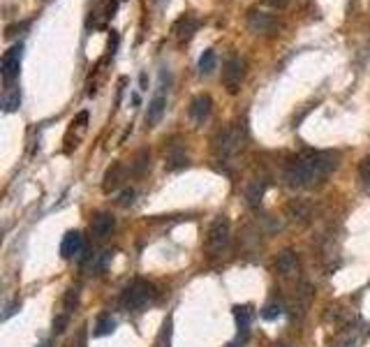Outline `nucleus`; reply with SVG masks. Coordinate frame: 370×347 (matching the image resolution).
<instances>
[{"mask_svg":"<svg viewBox=\"0 0 370 347\" xmlns=\"http://www.w3.org/2000/svg\"><path fill=\"white\" fill-rule=\"evenodd\" d=\"M338 167V153L331 151H306L292 157L285 167V183L289 187H315Z\"/></svg>","mask_w":370,"mask_h":347,"instance_id":"obj_1","label":"nucleus"},{"mask_svg":"<svg viewBox=\"0 0 370 347\" xmlns=\"http://www.w3.org/2000/svg\"><path fill=\"white\" fill-rule=\"evenodd\" d=\"M157 299V287L148 280H132L125 289H123L121 296V306L125 310H132V313H139V310L148 308L151 303Z\"/></svg>","mask_w":370,"mask_h":347,"instance_id":"obj_2","label":"nucleus"},{"mask_svg":"<svg viewBox=\"0 0 370 347\" xmlns=\"http://www.w3.org/2000/svg\"><path fill=\"white\" fill-rule=\"evenodd\" d=\"M245 146V128L243 125H231L222 132H217L213 139V148L217 157H234L236 153H241Z\"/></svg>","mask_w":370,"mask_h":347,"instance_id":"obj_3","label":"nucleus"},{"mask_svg":"<svg viewBox=\"0 0 370 347\" xmlns=\"http://www.w3.org/2000/svg\"><path fill=\"white\" fill-rule=\"evenodd\" d=\"M229 238H231V225H229V218H215L211 222V227H208V234H206V250L211 257L222 255L224 250H227L229 245Z\"/></svg>","mask_w":370,"mask_h":347,"instance_id":"obj_4","label":"nucleus"},{"mask_svg":"<svg viewBox=\"0 0 370 347\" xmlns=\"http://www.w3.org/2000/svg\"><path fill=\"white\" fill-rule=\"evenodd\" d=\"M21 61H24V45H12L3 54V61H0V77H3L5 86H12L14 79L19 77Z\"/></svg>","mask_w":370,"mask_h":347,"instance_id":"obj_5","label":"nucleus"},{"mask_svg":"<svg viewBox=\"0 0 370 347\" xmlns=\"http://www.w3.org/2000/svg\"><path fill=\"white\" fill-rule=\"evenodd\" d=\"M243 77H245V63L238 56L227 58L222 65V84H224V88H227V93L236 95L243 84Z\"/></svg>","mask_w":370,"mask_h":347,"instance_id":"obj_6","label":"nucleus"},{"mask_svg":"<svg viewBox=\"0 0 370 347\" xmlns=\"http://www.w3.org/2000/svg\"><path fill=\"white\" fill-rule=\"evenodd\" d=\"M368 334H370L368 324L352 322V324H347V327L340 329V334L336 336V341H333L331 347H361L368 338Z\"/></svg>","mask_w":370,"mask_h":347,"instance_id":"obj_7","label":"nucleus"},{"mask_svg":"<svg viewBox=\"0 0 370 347\" xmlns=\"http://www.w3.org/2000/svg\"><path fill=\"white\" fill-rule=\"evenodd\" d=\"M234 317H236V338L231 341L229 347H245L250 338V324H252V317H255V310L252 306H234Z\"/></svg>","mask_w":370,"mask_h":347,"instance_id":"obj_8","label":"nucleus"},{"mask_svg":"<svg viewBox=\"0 0 370 347\" xmlns=\"http://www.w3.org/2000/svg\"><path fill=\"white\" fill-rule=\"evenodd\" d=\"M164 72L160 75V86H157V91H155V95L153 100L148 102V109H146V125L148 128H155L160 121H162V116H164V109H167V86H164Z\"/></svg>","mask_w":370,"mask_h":347,"instance_id":"obj_9","label":"nucleus"},{"mask_svg":"<svg viewBox=\"0 0 370 347\" xmlns=\"http://www.w3.org/2000/svg\"><path fill=\"white\" fill-rule=\"evenodd\" d=\"M275 269L285 280H296L301 273V262H299V255H296L294 250H282L278 259H275Z\"/></svg>","mask_w":370,"mask_h":347,"instance_id":"obj_10","label":"nucleus"},{"mask_svg":"<svg viewBox=\"0 0 370 347\" xmlns=\"http://www.w3.org/2000/svg\"><path fill=\"white\" fill-rule=\"evenodd\" d=\"M248 26L252 33H262V35H268V33H275L280 28L278 19L273 17V14L268 12H262V10H252L248 14Z\"/></svg>","mask_w":370,"mask_h":347,"instance_id":"obj_11","label":"nucleus"},{"mask_svg":"<svg viewBox=\"0 0 370 347\" xmlns=\"http://www.w3.org/2000/svg\"><path fill=\"white\" fill-rule=\"evenodd\" d=\"M211 111H213V100L208 98V95L192 98L190 109H187V114H190V118H192L194 125H204V123L211 118Z\"/></svg>","mask_w":370,"mask_h":347,"instance_id":"obj_12","label":"nucleus"},{"mask_svg":"<svg viewBox=\"0 0 370 347\" xmlns=\"http://www.w3.org/2000/svg\"><path fill=\"white\" fill-rule=\"evenodd\" d=\"M84 252H86L84 236L79 234V231H68V234L63 236V243H61V255L65 259H72V257H82Z\"/></svg>","mask_w":370,"mask_h":347,"instance_id":"obj_13","label":"nucleus"},{"mask_svg":"<svg viewBox=\"0 0 370 347\" xmlns=\"http://www.w3.org/2000/svg\"><path fill=\"white\" fill-rule=\"evenodd\" d=\"M199 28V21L192 17V14H185V17H180L176 21V26H174V35H176V40L183 45L194 35V31Z\"/></svg>","mask_w":370,"mask_h":347,"instance_id":"obj_14","label":"nucleus"},{"mask_svg":"<svg viewBox=\"0 0 370 347\" xmlns=\"http://www.w3.org/2000/svg\"><path fill=\"white\" fill-rule=\"evenodd\" d=\"M114 227H116V220H114V215L111 213H98L95 218H93V222H91V231H93V236L95 238H107L109 234L114 231Z\"/></svg>","mask_w":370,"mask_h":347,"instance_id":"obj_15","label":"nucleus"},{"mask_svg":"<svg viewBox=\"0 0 370 347\" xmlns=\"http://www.w3.org/2000/svg\"><path fill=\"white\" fill-rule=\"evenodd\" d=\"M264 192H266V180L264 178H255L248 187H245V199H248L250 206H259Z\"/></svg>","mask_w":370,"mask_h":347,"instance_id":"obj_16","label":"nucleus"},{"mask_svg":"<svg viewBox=\"0 0 370 347\" xmlns=\"http://www.w3.org/2000/svg\"><path fill=\"white\" fill-rule=\"evenodd\" d=\"M19 107H21V91L17 86H7L5 95H3V111L12 114V111H17Z\"/></svg>","mask_w":370,"mask_h":347,"instance_id":"obj_17","label":"nucleus"},{"mask_svg":"<svg viewBox=\"0 0 370 347\" xmlns=\"http://www.w3.org/2000/svg\"><path fill=\"white\" fill-rule=\"evenodd\" d=\"M287 213H289V218H294V220H299V222H308L310 215H313L310 206L306 204V201H301V199L292 201V204L287 206Z\"/></svg>","mask_w":370,"mask_h":347,"instance_id":"obj_18","label":"nucleus"},{"mask_svg":"<svg viewBox=\"0 0 370 347\" xmlns=\"http://www.w3.org/2000/svg\"><path fill=\"white\" fill-rule=\"evenodd\" d=\"M114 329H116V320L111 315H100L98 317V322H95V329H93V336H98V338H102V336H109V334H114Z\"/></svg>","mask_w":370,"mask_h":347,"instance_id":"obj_19","label":"nucleus"},{"mask_svg":"<svg viewBox=\"0 0 370 347\" xmlns=\"http://www.w3.org/2000/svg\"><path fill=\"white\" fill-rule=\"evenodd\" d=\"M121 174H123V164H118L116 162L111 169H109L107 174H105V192H111V190H116L118 187V183H121Z\"/></svg>","mask_w":370,"mask_h":347,"instance_id":"obj_20","label":"nucleus"},{"mask_svg":"<svg viewBox=\"0 0 370 347\" xmlns=\"http://www.w3.org/2000/svg\"><path fill=\"white\" fill-rule=\"evenodd\" d=\"M285 315V303L282 301H268L266 306L262 308V317L264 320H278V317H282Z\"/></svg>","mask_w":370,"mask_h":347,"instance_id":"obj_21","label":"nucleus"},{"mask_svg":"<svg viewBox=\"0 0 370 347\" xmlns=\"http://www.w3.org/2000/svg\"><path fill=\"white\" fill-rule=\"evenodd\" d=\"M213 70H215V52L213 49H206L199 58V72L201 75H211Z\"/></svg>","mask_w":370,"mask_h":347,"instance_id":"obj_22","label":"nucleus"},{"mask_svg":"<svg viewBox=\"0 0 370 347\" xmlns=\"http://www.w3.org/2000/svg\"><path fill=\"white\" fill-rule=\"evenodd\" d=\"M167 162H169V164H167L169 169L185 167V164H187V155L180 148H171V153H169V157H167Z\"/></svg>","mask_w":370,"mask_h":347,"instance_id":"obj_23","label":"nucleus"},{"mask_svg":"<svg viewBox=\"0 0 370 347\" xmlns=\"http://www.w3.org/2000/svg\"><path fill=\"white\" fill-rule=\"evenodd\" d=\"M77 303H79V287H70L68 294H65V301H63L65 313H72V310L77 308Z\"/></svg>","mask_w":370,"mask_h":347,"instance_id":"obj_24","label":"nucleus"},{"mask_svg":"<svg viewBox=\"0 0 370 347\" xmlns=\"http://www.w3.org/2000/svg\"><path fill=\"white\" fill-rule=\"evenodd\" d=\"M359 178L364 183L366 190H370V155H366L359 164Z\"/></svg>","mask_w":370,"mask_h":347,"instance_id":"obj_25","label":"nucleus"},{"mask_svg":"<svg viewBox=\"0 0 370 347\" xmlns=\"http://www.w3.org/2000/svg\"><path fill=\"white\" fill-rule=\"evenodd\" d=\"M169 343H171V317L164 322L162 334H160V338H157V347H169Z\"/></svg>","mask_w":370,"mask_h":347,"instance_id":"obj_26","label":"nucleus"},{"mask_svg":"<svg viewBox=\"0 0 370 347\" xmlns=\"http://www.w3.org/2000/svg\"><path fill=\"white\" fill-rule=\"evenodd\" d=\"M148 151H139V155H137V160H134V174H141L144 169H146L148 167Z\"/></svg>","mask_w":370,"mask_h":347,"instance_id":"obj_27","label":"nucleus"},{"mask_svg":"<svg viewBox=\"0 0 370 347\" xmlns=\"http://www.w3.org/2000/svg\"><path fill=\"white\" fill-rule=\"evenodd\" d=\"M132 201H134V190H123L121 192V201H118L121 206H130Z\"/></svg>","mask_w":370,"mask_h":347,"instance_id":"obj_28","label":"nucleus"},{"mask_svg":"<svg viewBox=\"0 0 370 347\" xmlns=\"http://www.w3.org/2000/svg\"><path fill=\"white\" fill-rule=\"evenodd\" d=\"M65 327H68V315H61L58 320L54 322V334H63Z\"/></svg>","mask_w":370,"mask_h":347,"instance_id":"obj_29","label":"nucleus"},{"mask_svg":"<svg viewBox=\"0 0 370 347\" xmlns=\"http://www.w3.org/2000/svg\"><path fill=\"white\" fill-rule=\"evenodd\" d=\"M26 28H28V21H24V24H17V26H10L5 31V35H7V38H14V35H17V31H26Z\"/></svg>","mask_w":370,"mask_h":347,"instance_id":"obj_30","label":"nucleus"},{"mask_svg":"<svg viewBox=\"0 0 370 347\" xmlns=\"http://www.w3.org/2000/svg\"><path fill=\"white\" fill-rule=\"evenodd\" d=\"M268 5H273V7H285L289 0H266Z\"/></svg>","mask_w":370,"mask_h":347,"instance_id":"obj_31","label":"nucleus"},{"mask_svg":"<svg viewBox=\"0 0 370 347\" xmlns=\"http://www.w3.org/2000/svg\"><path fill=\"white\" fill-rule=\"evenodd\" d=\"M271 347H289V345L287 343H273Z\"/></svg>","mask_w":370,"mask_h":347,"instance_id":"obj_32","label":"nucleus"}]
</instances>
